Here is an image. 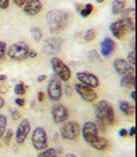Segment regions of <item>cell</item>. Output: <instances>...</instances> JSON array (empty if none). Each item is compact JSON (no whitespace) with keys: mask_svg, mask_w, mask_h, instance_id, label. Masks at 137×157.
Here are the masks:
<instances>
[{"mask_svg":"<svg viewBox=\"0 0 137 157\" xmlns=\"http://www.w3.org/2000/svg\"><path fill=\"white\" fill-rule=\"evenodd\" d=\"M51 116L56 124H62V123L67 121L68 117H69V113L64 105L56 102L51 107Z\"/></svg>","mask_w":137,"mask_h":157,"instance_id":"9","label":"cell"},{"mask_svg":"<svg viewBox=\"0 0 137 157\" xmlns=\"http://www.w3.org/2000/svg\"><path fill=\"white\" fill-rule=\"evenodd\" d=\"M51 67L54 71L55 75L60 78V81L67 82L71 77V71L69 67L63 62L60 58L58 57H52L51 60Z\"/></svg>","mask_w":137,"mask_h":157,"instance_id":"5","label":"cell"},{"mask_svg":"<svg viewBox=\"0 0 137 157\" xmlns=\"http://www.w3.org/2000/svg\"><path fill=\"white\" fill-rule=\"evenodd\" d=\"M46 78V75H41V76H38V82H43Z\"/></svg>","mask_w":137,"mask_h":157,"instance_id":"43","label":"cell"},{"mask_svg":"<svg viewBox=\"0 0 137 157\" xmlns=\"http://www.w3.org/2000/svg\"><path fill=\"white\" fill-rule=\"evenodd\" d=\"M115 49V42L110 37H106L101 43V53L104 57H109Z\"/></svg>","mask_w":137,"mask_h":157,"instance_id":"18","label":"cell"},{"mask_svg":"<svg viewBox=\"0 0 137 157\" xmlns=\"http://www.w3.org/2000/svg\"><path fill=\"white\" fill-rule=\"evenodd\" d=\"M25 99H23V98H16L15 99V103L18 105V106H24L25 105Z\"/></svg>","mask_w":137,"mask_h":157,"instance_id":"37","label":"cell"},{"mask_svg":"<svg viewBox=\"0 0 137 157\" xmlns=\"http://www.w3.org/2000/svg\"><path fill=\"white\" fill-rule=\"evenodd\" d=\"M8 91V88L5 86H1L0 85V93H2V94H5V93H7Z\"/></svg>","mask_w":137,"mask_h":157,"instance_id":"39","label":"cell"},{"mask_svg":"<svg viewBox=\"0 0 137 157\" xmlns=\"http://www.w3.org/2000/svg\"><path fill=\"white\" fill-rule=\"evenodd\" d=\"M76 92L81 96L83 100H85L87 102H93L94 100L97 99V93L96 91L93 90V87L86 86L84 83L78 82L74 86Z\"/></svg>","mask_w":137,"mask_h":157,"instance_id":"10","label":"cell"},{"mask_svg":"<svg viewBox=\"0 0 137 157\" xmlns=\"http://www.w3.org/2000/svg\"><path fill=\"white\" fill-rule=\"evenodd\" d=\"M110 29L115 38L117 39H121L123 38V36H125V33H127L126 28L123 25V23L121 22V20H117V21L114 22L111 26H110Z\"/></svg>","mask_w":137,"mask_h":157,"instance_id":"17","label":"cell"},{"mask_svg":"<svg viewBox=\"0 0 137 157\" xmlns=\"http://www.w3.org/2000/svg\"><path fill=\"white\" fill-rule=\"evenodd\" d=\"M119 109L125 116H131L134 114V106L126 100L119 101Z\"/></svg>","mask_w":137,"mask_h":157,"instance_id":"20","label":"cell"},{"mask_svg":"<svg viewBox=\"0 0 137 157\" xmlns=\"http://www.w3.org/2000/svg\"><path fill=\"white\" fill-rule=\"evenodd\" d=\"M46 19L51 33H60L69 24V14L62 10H50L46 13Z\"/></svg>","mask_w":137,"mask_h":157,"instance_id":"1","label":"cell"},{"mask_svg":"<svg viewBox=\"0 0 137 157\" xmlns=\"http://www.w3.org/2000/svg\"><path fill=\"white\" fill-rule=\"evenodd\" d=\"M96 121L106 124L107 126L112 125L115 123V110L109 101L101 100L95 106Z\"/></svg>","mask_w":137,"mask_h":157,"instance_id":"2","label":"cell"},{"mask_svg":"<svg viewBox=\"0 0 137 157\" xmlns=\"http://www.w3.org/2000/svg\"><path fill=\"white\" fill-rule=\"evenodd\" d=\"M32 144L37 150H42L47 147V136L46 130L42 127H38L32 134Z\"/></svg>","mask_w":137,"mask_h":157,"instance_id":"7","label":"cell"},{"mask_svg":"<svg viewBox=\"0 0 137 157\" xmlns=\"http://www.w3.org/2000/svg\"><path fill=\"white\" fill-rule=\"evenodd\" d=\"M0 145H1V142H0Z\"/></svg>","mask_w":137,"mask_h":157,"instance_id":"49","label":"cell"},{"mask_svg":"<svg viewBox=\"0 0 137 157\" xmlns=\"http://www.w3.org/2000/svg\"><path fill=\"white\" fill-rule=\"evenodd\" d=\"M42 8V3L41 0H28L26 4L24 5V13L28 16H37L41 12Z\"/></svg>","mask_w":137,"mask_h":157,"instance_id":"16","label":"cell"},{"mask_svg":"<svg viewBox=\"0 0 137 157\" xmlns=\"http://www.w3.org/2000/svg\"><path fill=\"white\" fill-rule=\"evenodd\" d=\"M93 10H94V6H93V4L88 3V4L85 5L84 8L80 10V14H81L82 17H88L93 12Z\"/></svg>","mask_w":137,"mask_h":157,"instance_id":"26","label":"cell"},{"mask_svg":"<svg viewBox=\"0 0 137 157\" xmlns=\"http://www.w3.org/2000/svg\"><path fill=\"white\" fill-rule=\"evenodd\" d=\"M13 135H14V132L11 129H9L5 134H4V136H3V141H4V144H10V141L12 140V137H13Z\"/></svg>","mask_w":137,"mask_h":157,"instance_id":"29","label":"cell"},{"mask_svg":"<svg viewBox=\"0 0 137 157\" xmlns=\"http://www.w3.org/2000/svg\"><path fill=\"white\" fill-rule=\"evenodd\" d=\"M4 104H5V99L2 96H0V109L4 106Z\"/></svg>","mask_w":137,"mask_h":157,"instance_id":"44","label":"cell"},{"mask_svg":"<svg viewBox=\"0 0 137 157\" xmlns=\"http://www.w3.org/2000/svg\"><path fill=\"white\" fill-rule=\"evenodd\" d=\"M10 114H11V117L13 118V120H19L21 118V113L19 112L17 109L15 108H11L10 109Z\"/></svg>","mask_w":137,"mask_h":157,"instance_id":"32","label":"cell"},{"mask_svg":"<svg viewBox=\"0 0 137 157\" xmlns=\"http://www.w3.org/2000/svg\"><path fill=\"white\" fill-rule=\"evenodd\" d=\"M57 157H59V155H58V156H57Z\"/></svg>","mask_w":137,"mask_h":157,"instance_id":"50","label":"cell"},{"mask_svg":"<svg viewBox=\"0 0 137 157\" xmlns=\"http://www.w3.org/2000/svg\"><path fill=\"white\" fill-rule=\"evenodd\" d=\"M62 39L57 37L47 38L43 43V52L48 55H56L60 52L62 46Z\"/></svg>","mask_w":137,"mask_h":157,"instance_id":"11","label":"cell"},{"mask_svg":"<svg viewBox=\"0 0 137 157\" xmlns=\"http://www.w3.org/2000/svg\"><path fill=\"white\" fill-rule=\"evenodd\" d=\"M7 127V118L5 115L0 114V137H2L5 134Z\"/></svg>","mask_w":137,"mask_h":157,"instance_id":"25","label":"cell"},{"mask_svg":"<svg viewBox=\"0 0 137 157\" xmlns=\"http://www.w3.org/2000/svg\"><path fill=\"white\" fill-rule=\"evenodd\" d=\"M38 56V52L36 50H29V57L30 58H36Z\"/></svg>","mask_w":137,"mask_h":157,"instance_id":"38","label":"cell"},{"mask_svg":"<svg viewBox=\"0 0 137 157\" xmlns=\"http://www.w3.org/2000/svg\"><path fill=\"white\" fill-rule=\"evenodd\" d=\"M57 151L53 147H50V148H45L41 150L40 153L38 154V157H57Z\"/></svg>","mask_w":137,"mask_h":157,"instance_id":"23","label":"cell"},{"mask_svg":"<svg viewBox=\"0 0 137 157\" xmlns=\"http://www.w3.org/2000/svg\"><path fill=\"white\" fill-rule=\"evenodd\" d=\"M134 134H135V127H131L128 130V132H127V135L130 136H133Z\"/></svg>","mask_w":137,"mask_h":157,"instance_id":"40","label":"cell"},{"mask_svg":"<svg viewBox=\"0 0 137 157\" xmlns=\"http://www.w3.org/2000/svg\"><path fill=\"white\" fill-rule=\"evenodd\" d=\"M47 95L52 101H58L62 95V85L60 78L55 74L51 76V78L47 85Z\"/></svg>","mask_w":137,"mask_h":157,"instance_id":"6","label":"cell"},{"mask_svg":"<svg viewBox=\"0 0 137 157\" xmlns=\"http://www.w3.org/2000/svg\"><path fill=\"white\" fill-rule=\"evenodd\" d=\"M126 6V0H115L111 4V11L114 15H119L124 10Z\"/></svg>","mask_w":137,"mask_h":157,"instance_id":"22","label":"cell"},{"mask_svg":"<svg viewBox=\"0 0 137 157\" xmlns=\"http://www.w3.org/2000/svg\"><path fill=\"white\" fill-rule=\"evenodd\" d=\"M76 78L81 83H84V85L89 86L93 88L98 87L100 85V81L98 77L89 72H78L76 74Z\"/></svg>","mask_w":137,"mask_h":157,"instance_id":"14","label":"cell"},{"mask_svg":"<svg viewBox=\"0 0 137 157\" xmlns=\"http://www.w3.org/2000/svg\"><path fill=\"white\" fill-rule=\"evenodd\" d=\"M64 91H65V94L67 96H70L72 94V92H73V88L69 85H66L65 87H64Z\"/></svg>","mask_w":137,"mask_h":157,"instance_id":"34","label":"cell"},{"mask_svg":"<svg viewBox=\"0 0 137 157\" xmlns=\"http://www.w3.org/2000/svg\"><path fill=\"white\" fill-rule=\"evenodd\" d=\"M119 136H127V130L123 129V128H122V129H120L119 130Z\"/></svg>","mask_w":137,"mask_h":157,"instance_id":"42","label":"cell"},{"mask_svg":"<svg viewBox=\"0 0 137 157\" xmlns=\"http://www.w3.org/2000/svg\"><path fill=\"white\" fill-rule=\"evenodd\" d=\"M134 16H135V10L134 8H128L122 11V17H121V22L126 28V31L132 33L134 31Z\"/></svg>","mask_w":137,"mask_h":157,"instance_id":"15","label":"cell"},{"mask_svg":"<svg viewBox=\"0 0 137 157\" xmlns=\"http://www.w3.org/2000/svg\"><path fill=\"white\" fill-rule=\"evenodd\" d=\"M127 62H128L132 66L135 64V53H134L133 50L127 54Z\"/></svg>","mask_w":137,"mask_h":157,"instance_id":"33","label":"cell"},{"mask_svg":"<svg viewBox=\"0 0 137 157\" xmlns=\"http://www.w3.org/2000/svg\"><path fill=\"white\" fill-rule=\"evenodd\" d=\"M43 96H45V93H43L42 91H38V101H42L43 100Z\"/></svg>","mask_w":137,"mask_h":157,"instance_id":"41","label":"cell"},{"mask_svg":"<svg viewBox=\"0 0 137 157\" xmlns=\"http://www.w3.org/2000/svg\"><path fill=\"white\" fill-rule=\"evenodd\" d=\"M114 68L116 71V73L122 76H126V75H133L134 74V67L130 65V64L127 62L124 59L121 58H116L114 61Z\"/></svg>","mask_w":137,"mask_h":157,"instance_id":"13","label":"cell"},{"mask_svg":"<svg viewBox=\"0 0 137 157\" xmlns=\"http://www.w3.org/2000/svg\"><path fill=\"white\" fill-rule=\"evenodd\" d=\"M6 78H7V76L6 75H0V82L6 81Z\"/></svg>","mask_w":137,"mask_h":157,"instance_id":"45","label":"cell"},{"mask_svg":"<svg viewBox=\"0 0 137 157\" xmlns=\"http://www.w3.org/2000/svg\"><path fill=\"white\" fill-rule=\"evenodd\" d=\"M64 157H76V155L72 154V153H67V154L64 155Z\"/></svg>","mask_w":137,"mask_h":157,"instance_id":"47","label":"cell"},{"mask_svg":"<svg viewBox=\"0 0 137 157\" xmlns=\"http://www.w3.org/2000/svg\"><path fill=\"white\" fill-rule=\"evenodd\" d=\"M80 125L75 121H65L60 128V135L64 140H75L80 134Z\"/></svg>","mask_w":137,"mask_h":157,"instance_id":"4","label":"cell"},{"mask_svg":"<svg viewBox=\"0 0 137 157\" xmlns=\"http://www.w3.org/2000/svg\"><path fill=\"white\" fill-rule=\"evenodd\" d=\"M120 86L125 88H133L135 86V77L133 75L122 76L120 78Z\"/></svg>","mask_w":137,"mask_h":157,"instance_id":"21","label":"cell"},{"mask_svg":"<svg viewBox=\"0 0 137 157\" xmlns=\"http://www.w3.org/2000/svg\"><path fill=\"white\" fill-rule=\"evenodd\" d=\"M14 91H15V93L18 95H24V94H25L26 87H25V86H24V83L20 82V83H18V85H16V86L14 87Z\"/></svg>","mask_w":137,"mask_h":157,"instance_id":"28","label":"cell"},{"mask_svg":"<svg viewBox=\"0 0 137 157\" xmlns=\"http://www.w3.org/2000/svg\"><path fill=\"white\" fill-rule=\"evenodd\" d=\"M7 54V44L6 42L0 40V59H4Z\"/></svg>","mask_w":137,"mask_h":157,"instance_id":"31","label":"cell"},{"mask_svg":"<svg viewBox=\"0 0 137 157\" xmlns=\"http://www.w3.org/2000/svg\"><path fill=\"white\" fill-rule=\"evenodd\" d=\"M31 34L36 41H38V42L41 41V39L42 37V32L40 27H33L31 29Z\"/></svg>","mask_w":137,"mask_h":157,"instance_id":"24","label":"cell"},{"mask_svg":"<svg viewBox=\"0 0 137 157\" xmlns=\"http://www.w3.org/2000/svg\"><path fill=\"white\" fill-rule=\"evenodd\" d=\"M9 6V0H0V8L7 9Z\"/></svg>","mask_w":137,"mask_h":157,"instance_id":"35","label":"cell"},{"mask_svg":"<svg viewBox=\"0 0 137 157\" xmlns=\"http://www.w3.org/2000/svg\"><path fill=\"white\" fill-rule=\"evenodd\" d=\"M31 132V123L28 119H23L20 124H19L17 130H16V134H15V140L16 142L19 144H23L25 142L28 135L30 134Z\"/></svg>","mask_w":137,"mask_h":157,"instance_id":"12","label":"cell"},{"mask_svg":"<svg viewBox=\"0 0 137 157\" xmlns=\"http://www.w3.org/2000/svg\"><path fill=\"white\" fill-rule=\"evenodd\" d=\"M130 94H131V98H132V100H135V91L133 90V91H132V92L130 93Z\"/></svg>","mask_w":137,"mask_h":157,"instance_id":"46","label":"cell"},{"mask_svg":"<svg viewBox=\"0 0 137 157\" xmlns=\"http://www.w3.org/2000/svg\"><path fill=\"white\" fill-rule=\"evenodd\" d=\"M28 0H14V3H15L18 7H23L24 5L26 4Z\"/></svg>","mask_w":137,"mask_h":157,"instance_id":"36","label":"cell"},{"mask_svg":"<svg viewBox=\"0 0 137 157\" xmlns=\"http://www.w3.org/2000/svg\"><path fill=\"white\" fill-rule=\"evenodd\" d=\"M89 58L94 62H101L102 61V58L99 55V53H98L97 50H91L89 52Z\"/></svg>","mask_w":137,"mask_h":157,"instance_id":"30","label":"cell"},{"mask_svg":"<svg viewBox=\"0 0 137 157\" xmlns=\"http://www.w3.org/2000/svg\"><path fill=\"white\" fill-rule=\"evenodd\" d=\"M90 145L94 149H97V150H104V149L107 148V146H109V140H107L106 137L99 136L94 141L92 142V144H90Z\"/></svg>","mask_w":137,"mask_h":157,"instance_id":"19","label":"cell"},{"mask_svg":"<svg viewBox=\"0 0 137 157\" xmlns=\"http://www.w3.org/2000/svg\"><path fill=\"white\" fill-rule=\"evenodd\" d=\"M96 36H97V33L95 32V29H89L85 33L84 37H85V39L87 41H92V40H94V39H95Z\"/></svg>","mask_w":137,"mask_h":157,"instance_id":"27","label":"cell"},{"mask_svg":"<svg viewBox=\"0 0 137 157\" xmlns=\"http://www.w3.org/2000/svg\"><path fill=\"white\" fill-rule=\"evenodd\" d=\"M29 45L26 42L18 41L13 43L7 50L8 57L13 61H23L29 57Z\"/></svg>","mask_w":137,"mask_h":157,"instance_id":"3","label":"cell"},{"mask_svg":"<svg viewBox=\"0 0 137 157\" xmlns=\"http://www.w3.org/2000/svg\"><path fill=\"white\" fill-rule=\"evenodd\" d=\"M82 136L84 140L87 144H92L98 136H99V130L96 126V124L92 121H88L86 122L82 127Z\"/></svg>","mask_w":137,"mask_h":157,"instance_id":"8","label":"cell"},{"mask_svg":"<svg viewBox=\"0 0 137 157\" xmlns=\"http://www.w3.org/2000/svg\"><path fill=\"white\" fill-rule=\"evenodd\" d=\"M96 1H97L98 3H103V2L105 1V0H96Z\"/></svg>","mask_w":137,"mask_h":157,"instance_id":"48","label":"cell"}]
</instances>
